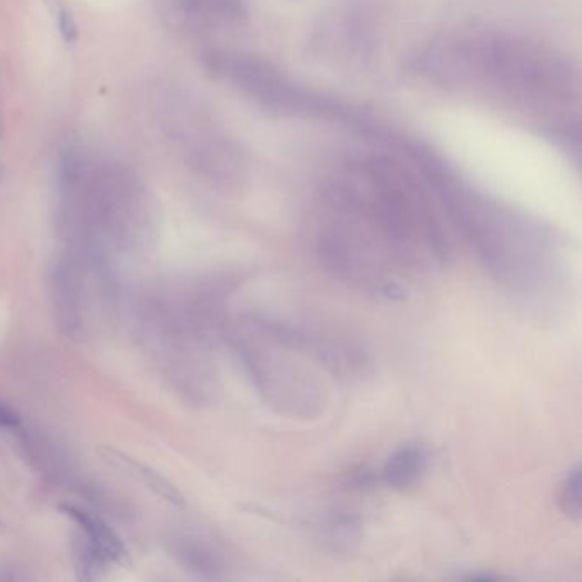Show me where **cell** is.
<instances>
[{
  "instance_id": "cell-12",
  "label": "cell",
  "mask_w": 582,
  "mask_h": 582,
  "mask_svg": "<svg viewBox=\"0 0 582 582\" xmlns=\"http://www.w3.org/2000/svg\"><path fill=\"white\" fill-rule=\"evenodd\" d=\"M180 559L183 564L203 579L225 578L228 564L221 553L212 550L211 546L195 545L187 543L180 549Z\"/></svg>"
},
{
  "instance_id": "cell-16",
  "label": "cell",
  "mask_w": 582,
  "mask_h": 582,
  "mask_svg": "<svg viewBox=\"0 0 582 582\" xmlns=\"http://www.w3.org/2000/svg\"><path fill=\"white\" fill-rule=\"evenodd\" d=\"M0 428L8 429V431L16 432V434H24V428H22L18 413L9 409L2 400H0Z\"/></svg>"
},
{
  "instance_id": "cell-1",
  "label": "cell",
  "mask_w": 582,
  "mask_h": 582,
  "mask_svg": "<svg viewBox=\"0 0 582 582\" xmlns=\"http://www.w3.org/2000/svg\"><path fill=\"white\" fill-rule=\"evenodd\" d=\"M391 146L424 180L464 243L508 294L528 304L555 294L561 269L549 229L473 189L422 142L393 137Z\"/></svg>"
},
{
  "instance_id": "cell-6",
  "label": "cell",
  "mask_w": 582,
  "mask_h": 582,
  "mask_svg": "<svg viewBox=\"0 0 582 582\" xmlns=\"http://www.w3.org/2000/svg\"><path fill=\"white\" fill-rule=\"evenodd\" d=\"M251 320L273 339L310 358L321 371L343 383L362 381L372 371L368 352L354 340L321 330L314 324L288 321L272 314L254 313Z\"/></svg>"
},
{
  "instance_id": "cell-9",
  "label": "cell",
  "mask_w": 582,
  "mask_h": 582,
  "mask_svg": "<svg viewBox=\"0 0 582 582\" xmlns=\"http://www.w3.org/2000/svg\"><path fill=\"white\" fill-rule=\"evenodd\" d=\"M318 540L327 552L349 555L362 540L361 516L351 509H332L318 524Z\"/></svg>"
},
{
  "instance_id": "cell-13",
  "label": "cell",
  "mask_w": 582,
  "mask_h": 582,
  "mask_svg": "<svg viewBox=\"0 0 582 582\" xmlns=\"http://www.w3.org/2000/svg\"><path fill=\"white\" fill-rule=\"evenodd\" d=\"M581 469H579L578 464L565 475L561 485V492H559V505H561V511L564 512V516L568 520H581Z\"/></svg>"
},
{
  "instance_id": "cell-7",
  "label": "cell",
  "mask_w": 582,
  "mask_h": 582,
  "mask_svg": "<svg viewBox=\"0 0 582 582\" xmlns=\"http://www.w3.org/2000/svg\"><path fill=\"white\" fill-rule=\"evenodd\" d=\"M62 511L78 524L76 561L82 579H98L107 564L122 561L126 556L122 542L100 518L74 505H62Z\"/></svg>"
},
{
  "instance_id": "cell-8",
  "label": "cell",
  "mask_w": 582,
  "mask_h": 582,
  "mask_svg": "<svg viewBox=\"0 0 582 582\" xmlns=\"http://www.w3.org/2000/svg\"><path fill=\"white\" fill-rule=\"evenodd\" d=\"M429 450L421 442H407L388 456L380 472L391 491L407 492L421 482L429 469Z\"/></svg>"
},
{
  "instance_id": "cell-10",
  "label": "cell",
  "mask_w": 582,
  "mask_h": 582,
  "mask_svg": "<svg viewBox=\"0 0 582 582\" xmlns=\"http://www.w3.org/2000/svg\"><path fill=\"white\" fill-rule=\"evenodd\" d=\"M98 453L101 454V458H103L107 463L113 464L114 469H120L122 472L129 473L137 482L144 483V485L151 489L152 492H155L159 498L183 508V494L178 491L177 486H174L170 480L159 475L154 470L149 469L146 464L139 463V461L133 460V458L127 456V454L120 453V451L113 450V448L110 446L100 448Z\"/></svg>"
},
{
  "instance_id": "cell-17",
  "label": "cell",
  "mask_w": 582,
  "mask_h": 582,
  "mask_svg": "<svg viewBox=\"0 0 582 582\" xmlns=\"http://www.w3.org/2000/svg\"><path fill=\"white\" fill-rule=\"evenodd\" d=\"M0 139H2V120H0Z\"/></svg>"
},
{
  "instance_id": "cell-4",
  "label": "cell",
  "mask_w": 582,
  "mask_h": 582,
  "mask_svg": "<svg viewBox=\"0 0 582 582\" xmlns=\"http://www.w3.org/2000/svg\"><path fill=\"white\" fill-rule=\"evenodd\" d=\"M248 380L262 402L291 421H314L329 405L323 371L247 318L229 337Z\"/></svg>"
},
{
  "instance_id": "cell-2",
  "label": "cell",
  "mask_w": 582,
  "mask_h": 582,
  "mask_svg": "<svg viewBox=\"0 0 582 582\" xmlns=\"http://www.w3.org/2000/svg\"><path fill=\"white\" fill-rule=\"evenodd\" d=\"M413 71L438 86L483 92L539 113L569 111L581 98L571 57L505 31H466L435 40L413 57Z\"/></svg>"
},
{
  "instance_id": "cell-15",
  "label": "cell",
  "mask_w": 582,
  "mask_h": 582,
  "mask_svg": "<svg viewBox=\"0 0 582 582\" xmlns=\"http://www.w3.org/2000/svg\"><path fill=\"white\" fill-rule=\"evenodd\" d=\"M57 27H59L60 34H62L66 43L72 44L78 41L79 27L71 9L63 4H57L56 8Z\"/></svg>"
},
{
  "instance_id": "cell-5",
  "label": "cell",
  "mask_w": 582,
  "mask_h": 582,
  "mask_svg": "<svg viewBox=\"0 0 582 582\" xmlns=\"http://www.w3.org/2000/svg\"><path fill=\"white\" fill-rule=\"evenodd\" d=\"M203 62L214 78L231 82L244 97L273 113L330 120L359 130L362 136L377 123L359 108L299 84L281 69L259 57L212 50L205 53Z\"/></svg>"
},
{
  "instance_id": "cell-3",
  "label": "cell",
  "mask_w": 582,
  "mask_h": 582,
  "mask_svg": "<svg viewBox=\"0 0 582 582\" xmlns=\"http://www.w3.org/2000/svg\"><path fill=\"white\" fill-rule=\"evenodd\" d=\"M314 251L321 269L337 281L384 299H403L412 273L383 232L342 184L330 180L321 193Z\"/></svg>"
},
{
  "instance_id": "cell-14",
  "label": "cell",
  "mask_w": 582,
  "mask_h": 582,
  "mask_svg": "<svg viewBox=\"0 0 582 582\" xmlns=\"http://www.w3.org/2000/svg\"><path fill=\"white\" fill-rule=\"evenodd\" d=\"M378 483H381V476L374 470L365 469V466L352 470L345 479V486L359 492L372 491L377 489Z\"/></svg>"
},
{
  "instance_id": "cell-11",
  "label": "cell",
  "mask_w": 582,
  "mask_h": 582,
  "mask_svg": "<svg viewBox=\"0 0 582 582\" xmlns=\"http://www.w3.org/2000/svg\"><path fill=\"white\" fill-rule=\"evenodd\" d=\"M183 6L192 14L224 24H243L250 14L244 0H183Z\"/></svg>"
}]
</instances>
